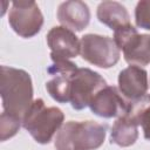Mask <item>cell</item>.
I'll list each match as a JSON object with an SVG mask.
<instances>
[{
    "label": "cell",
    "instance_id": "obj_1",
    "mask_svg": "<svg viewBox=\"0 0 150 150\" xmlns=\"http://www.w3.org/2000/svg\"><path fill=\"white\" fill-rule=\"evenodd\" d=\"M0 95L4 111L22 120L33 103V83L30 75L8 66L0 69Z\"/></svg>",
    "mask_w": 150,
    "mask_h": 150
},
{
    "label": "cell",
    "instance_id": "obj_2",
    "mask_svg": "<svg viewBox=\"0 0 150 150\" xmlns=\"http://www.w3.org/2000/svg\"><path fill=\"white\" fill-rule=\"evenodd\" d=\"M107 134V127L94 121H69L56 132V150H95L100 148Z\"/></svg>",
    "mask_w": 150,
    "mask_h": 150
},
{
    "label": "cell",
    "instance_id": "obj_3",
    "mask_svg": "<svg viewBox=\"0 0 150 150\" xmlns=\"http://www.w3.org/2000/svg\"><path fill=\"white\" fill-rule=\"evenodd\" d=\"M63 120L64 115L61 109L47 107L42 98H36L22 117V127L38 143L48 144L63 125Z\"/></svg>",
    "mask_w": 150,
    "mask_h": 150
},
{
    "label": "cell",
    "instance_id": "obj_4",
    "mask_svg": "<svg viewBox=\"0 0 150 150\" xmlns=\"http://www.w3.org/2000/svg\"><path fill=\"white\" fill-rule=\"evenodd\" d=\"M80 42L82 59L96 67L108 69L114 67L120 60V49L114 39L109 36L86 34L81 38Z\"/></svg>",
    "mask_w": 150,
    "mask_h": 150
},
{
    "label": "cell",
    "instance_id": "obj_5",
    "mask_svg": "<svg viewBox=\"0 0 150 150\" xmlns=\"http://www.w3.org/2000/svg\"><path fill=\"white\" fill-rule=\"evenodd\" d=\"M107 86L105 80L98 73L89 68H77L71 76L70 83L71 107L75 110L89 107L94 96Z\"/></svg>",
    "mask_w": 150,
    "mask_h": 150
},
{
    "label": "cell",
    "instance_id": "obj_6",
    "mask_svg": "<svg viewBox=\"0 0 150 150\" xmlns=\"http://www.w3.org/2000/svg\"><path fill=\"white\" fill-rule=\"evenodd\" d=\"M8 23L19 36L29 39L41 30L43 15L35 1H13Z\"/></svg>",
    "mask_w": 150,
    "mask_h": 150
},
{
    "label": "cell",
    "instance_id": "obj_7",
    "mask_svg": "<svg viewBox=\"0 0 150 150\" xmlns=\"http://www.w3.org/2000/svg\"><path fill=\"white\" fill-rule=\"evenodd\" d=\"M76 69V64L69 60L53 61V64L47 68V73L52 79L46 82V89L56 102H70L71 76Z\"/></svg>",
    "mask_w": 150,
    "mask_h": 150
},
{
    "label": "cell",
    "instance_id": "obj_8",
    "mask_svg": "<svg viewBox=\"0 0 150 150\" xmlns=\"http://www.w3.org/2000/svg\"><path fill=\"white\" fill-rule=\"evenodd\" d=\"M89 108L96 116L103 118H118L128 112L129 102L122 96L118 88L107 86L94 96Z\"/></svg>",
    "mask_w": 150,
    "mask_h": 150
},
{
    "label": "cell",
    "instance_id": "obj_9",
    "mask_svg": "<svg viewBox=\"0 0 150 150\" xmlns=\"http://www.w3.org/2000/svg\"><path fill=\"white\" fill-rule=\"evenodd\" d=\"M47 45L50 48L53 61L70 60L76 57L81 50V42L75 33L63 26L50 28L47 34Z\"/></svg>",
    "mask_w": 150,
    "mask_h": 150
},
{
    "label": "cell",
    "instance_id": "obj_10",
    "mask_svg": "<svg viewBox=\"0 0 150 150\" xmlns=\"http://www.w3.org/2000/svg\"><path fill=\"white\" fill-rule=\"evenodd\" d=\"M149 88L148 73L138 66H129L118 74V90L128 101H136L146 95Z\"/></svg>",
    "mask_w": 150,
    "mask_h": 150
},
{
    "label": "cell",
    "instance_id": "obj_11",
    "mask_svg": "<svg viewBox=\"0 0 150 150\" xmlns=\"http://www.w3.org/2000/svg\"><path fill=\"white\" fill-rule=\"evenodd\" d=\"M57 20L63 27L81 32L89 25L90 9L86 2L80 0L64 1L57 8Z\"/></svg>",
    "mask_w": 150,
    "mask_h": 150
},
{
    "label": "cell",
    "instance_id": "obj_12",
    "mask_svg": "<svg viewBox=\"0 0 150 150\" xmlns=\"http://www.w3.org/2000/svg\"><path fill=\"white\" fill-rule=\"evenodd\" d=\"M97 19L110 29H118L130 25V16L127 8L117 1H103L97 6Z\"/></svg>",
    "mask_w": 150,
    "mask_h": 150
},
{
    "label": "cell",
    "instance_id": "obj_13",
    "mask_svg": "<svg viewBox=\"0 0 150 150\" xmlns=\"http://www.w3.org/2000/svg\"><path fill=\"white\" fill-rule=\"evenodd\" d=\"M138 138V125L137 123L131 120L127 114L118 117L114 125L111 127L110 132V142L127 148L132 145Z\"/></svg>",
    "mask_w": 150,
    "mask_h": 150
},
{
    "label": "cell",
    "instance_id": "obj_14",
    "mask_svg": "<svg viewBox=\"0 0 150 150\" xmlns=\"http://www.w3.org/2000/svg\"><path fill=\"white\" fill-rule=\"evenodd\" d=\"M127 115L134 120L137 125L142 127L144 138L150 141V95L146 94L136 101L129 102Z\"/></svg>",
    "mask_w": 150,
    "mask_h": 150
},
{
    "label": "cell",
    "instance_id": "obj_15",
    "mask_svg": "<svg viewBox=\"0 0 150 150\" xmlns=\"http://www.w3.org/2000/svg\"><path fill=\"white\" fill-rule=\"evenodd\" d=\"M21 123V118L13 116L6 111H2L0 116V139L5 142L8 138L15 136L20 129Z\"/></svg>",
    "mask_w": 150,
    "mask_h": 150
},
{
    "label": "cell",
    "instance_id": "obj_16",
    "mask_svg": "<svg viewBox=\"0 0 150 150\" xmlns=\"http://www.w3.org/2000/svg\"><path fill=\"white\" fill-rule=\"evenodd\" d=\"M135 22L138 28L150 30V0L137 2L135 8Z\"/></svg>",
    "mask_w": 150,
    "mask_h": 150
},
{
    "label": "cell",
    "instance_id": "obj_17",
    "mask_svg": "<svg viewBox=\"0 0 150 150\" xmlns=\"http://www.w3.org/2000/svg\"><path fill=\"white\" fill-rule=\"evenodd\" d=\"M146 47H148V52H149V55H150V35L148 34V38H146Z\"/></svg>",
    "mask_w": 150,
    "mask_h": 150
}]
</instances>
